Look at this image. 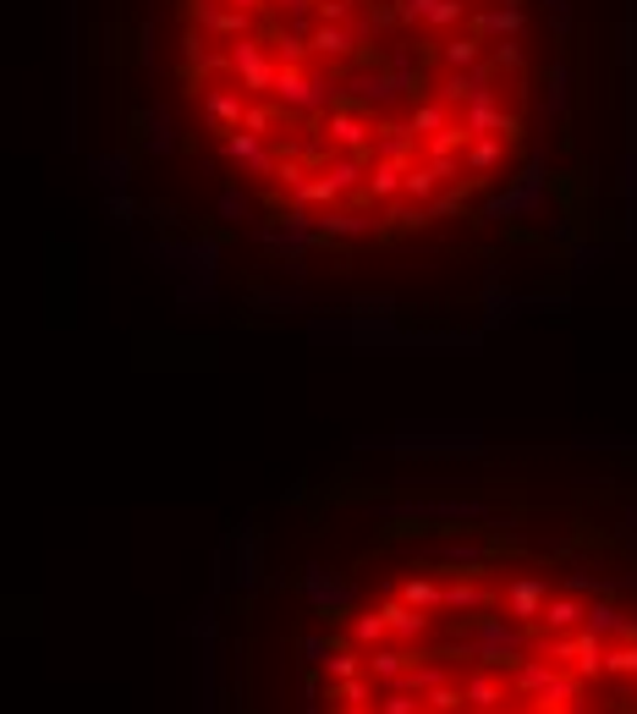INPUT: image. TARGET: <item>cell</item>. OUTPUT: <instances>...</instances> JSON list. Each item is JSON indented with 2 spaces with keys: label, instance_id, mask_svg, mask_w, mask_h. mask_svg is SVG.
Masks as SVG:
<instances>
[{
  "label": "cell",
  "instance_id": "cell-1",
  "mask_svg": "<svg viewBox=\"0 0 637 714\" xmlns=\"http://www.w3.org/2000/svg\"><path fill=\"white\" fill-rule=\"evenodd\" d=\"M269 100H276L286 116L324 122V111L341 105V88H335V77H324L314 66H276V88H269Z\"/></svg>",
  "mask_w": 637,
  "mask_h": 714
},
{
  "label": "cell",
  "instance_id": "cell-2",
  "mask_svg": "<svg viewBox=\"0 0 637 714\" xmlns=\"http://www.w3.org/2000/svg\"><path fill=\"white\" fill-rule=\"evenodd\" d=\"M226 55H231V82L242 94L269 100V88H276V55H269V44L264 39H231Z\"/></svg>",
  "mask_w": 637,
  "mask_h": 714
},
{
  "label": "cell",
  "instance_id": "cell-3",
  "mask_svg": "<svg viewBox=\"0 0 637 714\" xmlns=\"http://www.w3.org/2000/svg\"><path fill=\"white\" fill-rule=\"evenodd\" d=\"M324 138L335 154H369L374 149V111L357 105V100H341L335 111H324Z\"/></svg>",
  "mask_w": 637,
  "mask_h": 714
},
{
  "label": "cell",
  "instance_id": "cell-4",
  "mask_svg": "<svg viewBox=\"0 0 637 714\" xmlns=\"http://www.w3.org/2000/svg\"><path fill=\"white\" fill-rule=\"evenodd\" d=\"M303 599H308V610L324 615V621H341V615L357 610V588L341 583L330 566H308V572H303Z\"/></svg>",
  "mask_w": 637,
  "mask_h": 714
},
{
  "label": "cell",
  "instance_id": "cell-5",
  "mask_svg": "<svg viewBox=\"0 0 637 714\" xmlns=\"http://www.w3.org/2000/svg\"><path fill=\"white\" fill-rule=\"evenodd\" d=\"M380 604H385V627H391L385 643L423 649V643L439 633V615H423V610H412V604H402V599H380Z\"/></svg>",
  "mask_w": 637,
  "mask_h": 714
},
{
  "label": "cell",
  "instance_id": "cell-6",
  "mask_svg": "<svg viewBox=\"0 0 637 714\" xmlns=\"http://www.w3.org/2000/svg\"><path fill=\"white\" fill-rule=\"evenodd\" d=\"M314 231H319L324 242H362V237H374V231H380V220H374L369 209H346V204H330V209H319Z\"/></svg>",
  "mask_w": 637,
  "mask_h": 714
},
{
  "label": "cell",
  "instance_id": "cell-7",
  "mask_svg": "<svg viewBox=\"0 0 637 714\" xmlns=\"http://www.w3.org/2000/svg\"><path fill=\"white\" fill-rule=\"evenodd\" d=\"M468 28H473L484 44H495V39H522V34H527V12H522V0H495V7L473 12Z\"/></svg>",
  "mask_w": 637,
  "mask_h": 714
},
{
  "label": "cell",
  "instance_id": "cell-8",
  "mask_svg": "<svg viewBox=\"0 0 637 714\" xmlns=\"http://www.w3.org/2000/svg\"><path fill=\"white\" fill-rule=\"evenodd\" d=\"M242 111H247V94H242L231 77H220V82L204 88V116H209V127H215L220 138L242 127Z\"/></svg>",
  "mask_w": 637,
  "mask_h": 714
},
{
  "label": "cell",
  "instance_id": "cell-9",
  "mask_svg": "<svg viewBox=\"0 0 637 714\" xmlns=\"http://www.w3.org/2000/svg\"><path fill=\"white\" fill-rule=\"evenodd\" d=\"M369 160H396V165H412V160H423V138L407 127V122H374V149H369Z\"/></svg>",
  "mask_w": 637,
  "mask_h": 714
},
{
  "label": "cell",
  "instance_id": "cell-10",
  "mask_svg": "<svg viewBox=\"0 0 637 714\" xmlns=\"http://www.w3.org/2000/svg\"><path fill=\"white\" fill-rule=\"evenodd\" d=\"M220 149H226V160H237L247 176H276V149H269V138H258V132H226L220 138Z\"/></svg>",
  "mask_w": 637,
  "mask_h": 714
},
{
  "label": "cell",
  "instance_id": "cell-11",
  "mask_svg": "<svg viewBox=\"0 0 637 714\" xmlns=\"http://www.w3.org/2000/svg\"><path fill=\"white\" fill-rule=\"evenodd\" d=\"M308 44H314V61H362V39L352 23H314Z\"/></svg>",
  "mask_w": 637,
  "mask_h": 714
},
{
  "label": "cell",
  "instance_id": "cell-12",
  "mask_svg": "<svg viewBox=\"0 0 637 714\" xmlns=\"http://www.w3.org/2000/svg\"><path fill=\"white\" fill-rule=\"evenodd\" d=\"M429 61H434L439 72H468V66H479V61H484V39H479L473 28H462V34H445V39L429 50Z\"/></svg>",
  "mask_w": 637,
  "mask_h": 714
},
{
  "label": "cell",
  "instance_id": "cell-13",
  "mask_svg": "<svg viewBox=\"0 0 637 714\" xmlns=\"http://www.w3.org/2000/svg\"><path fill=\"white\" fill-rule=\"evenodd\" d=\"M412 654H418V649L380 643V649H369V654H362V671H369L380 687H402V681H407V671H412Z\"/></svg>",
  "mask_w": 637,
  "mask_h": 714
},
{
  "label": "cell",
  "instance_id": "cell-14",
  "mask_svg": "<svg viewBox=\"0 0 637 714\" xmlns=\"http://www.w3.org/2000/svg\"><path fill=\"white\" fill-rule=\"evenodd\" d=\"M457 122L473 132V138H500V122H506V105H500V88H489V94H473L462 111H457Z\"/></svg>",
  "mask_w": 637,
  "mask_h": 714
},
{
  "label": "cell",
  "instance_id": "cell-15",
  "mask_svg": "<svg viewBox=\"0 0 637 714\" xmlns=\"http://www.w3.org/2000/svg\"><path fill=\"white\" fill-rule=\"evenodd\" d=\"M385 638H391V627H385V604H357V610L346 615V643H352V649L369 654V649H380Z\"/></svg>",
  "mask_w": 637,
  "mask_h": 714
},
{
  "label": "cell",
  "instance_id": "cell-16",
  "mask_svg": "<svg viewBox=\"0 0 637 714\" xmlns=\"http://www.w3.org/2000/svg\"><path fill=\"white\" fill-rule=\"evenodd\" d=\"M324 176L335 182V193H341V199H357L362 188H369V154H330Z\"/></svg>",
  "mask_w": 637,
  "mask_h": 714
},
{
  "label": "cell",
  "instance_id": "cell-17",
  "mask_svg": "<svg viewBox=\"0 0 637 714\" xmlns=\"http://www.w3.org/2000/svg\"><path fill=\"white\" fill-rule=\"evenodd\" d=\"M506 138H473L468 143V154H462V165H468V176H473V182H484V176H495L500 165H506Z\"/></svg>",
  "mask_w": 637,
  "mask_h": 714
},
{
  "label": "cell",
  "instance_id": "cell-18",
  "mask_svg": "<svg viewBox=\"0 0 637 714\" xmlns=\"http://www.w3.org/2000/svg\"><path fill=\"white\" fill-rule=\"evenodd\" d=\"M439 594H445V577H439V572H429V577H402V588H396V599L412 604V610H423V615H439Z\"/></svg>",
  "mask_w": 637,
  "mask_h": 714
},
{
  "label": "cell",
  "instance_id": "cell-19",
  "mask_svg": "<svg viewBox=\"0 0 637 714\" xmlns=\"http://www.w3.org/2000/svg\"><path fill=\"white\" fill-rule=\"evenodd\" d=\"M396 451H479L473 434H396Z\"/></svg>",
  "mask_w": 637,
  "mask_h": 714
},
{
  "label": "cell",
  "instance_id": "cell-20",
  "mask_svg": "<svg viewBox=\"0 0 637 714\" xmlns=\"http://www.w3.org/2000/svg\"><path fill=\"white\" fill-rule=\"evenodd\" d=\"M450 122H457V111L439 105L434 94H429V100H412V111H407V127H412L418 138H434V132H445Z\"/></svg>",
  "mask_w": 637,
  "mask_h": 714
},
{
  "label": "cell",
  "instance_id": "cell-21",
  "mask_svg": "<svg viewBox=\"0 0 637 714\" xmlns=\"http://www.w3.org/2000/svg\"><path fill=\"white\" fill-rule=\"evenodd\" d=\"M281 122H292V116L276 100H247V111H242V132H258V138H276Z\"/></svg>",
  "mask_w": 637,
  "mask_h": 714
},
{
  "label": "cell",
  "instance_id": "cell-22",
  "mask_svg": "<svg viewBox=\"0 0 637 714\" xmlns=\"http://www.w3.org/2000/svg\"><path fill=\"white\" fill-rule=\"evenodd\" d=\"M176 143H181L176 122H170L165 111H149V116H143V149H149V154H170Z\"/></svg>",
  "mask_w": 637,
  "mask_h": 714
},
{
  "label": "cell",
  "instance_id": "cell-23",
  "mask_svg": "<svg viewBox=\"0 0 637 714\" xmlns=\"http://www.w3.org/2000/svg\"><path fill=\"white\" fill-rule=\"evenodd\" d=\"M297 204H308V209H330V204H341V193H335V182L324 170H308L303 176V188H297Z\"/></svg>",
  "mask_w": 637,
  "mask_h": 714
},
{
  "label": "cell",
  "instance_id": "cell-24",
  "mask_svg": "<svg viewBox=\"0 0 637 714\" xmlns=\"http://www.w3.org/2000/svg\"><path fill=\"white\" fill-rule=\"evenodd\" d=\"M352 676H362V649L341 643V649L324 660V681H352Z\"/></svg>",
  "mask_w": 637,
  "mask_h": 714
},
{
  "label": "cell",
  "instance_id": "cell-25",
  "mask_svg": "<svg viewBox=\"0 0 637 714\" xmlns=\"http://www.w3.org/2000/svg\"><path fill=\"white\" fill-rule=\"evenodd\" d=\"M94 170H100V182L116 193V188H127V182H132V154H100V160H94Z\"/></svg>",
  "mask_w": 637,
  "mask_h": 714
},
{
  "label": "cell",
  "instance_id": "cell-26",
  "mask_svg": "<svg viewBox=\"0 0 637 714\" xmlns=\"http://www.w3.org/2000/svg\"><path fill=\"white\" fill-rule=\"evenodd\" d=\"M374 709H380V714H418V709H423V698H418L412 687H385Z\"/></svg>",
  "mask_w": 637,
  "mask_h": 714
},
{
  "label": "cell",
  "instance_id": "cell-27",
  "mask_svg": "<svg viewBox=\"0 0 637 714\" xmlns=\"http://www.w3.org/2000/svg\"><path fill=\"white\" fill-rule=\"evenodd\" d=\"M341 643H346V633H341V638H324V633H308V638H303V654H308V665H314V671H324V660H330V654H335Z\"/></svg>",
  "mask_w": 637,
  "mask_h": 714
},
{
  "label": "cell",
  "instance_id": "cell-28",
  "mask_svg": "<svg viewBox=\"0 0 637 714\" xmlns=\"http://www.w3.org/2000/svg\"><path fill=\"white\" fill-rule=\"evenodd\" d=\"M362 0H314V17L319 23H352Z\"/></svg>",
  "mask_w": 637,
  "mask_h": 714
},
{
  "label": "cell",
  "instance_id": "cell-29",
  "mask_svg": "<svg viewBox=\"0 0 637 714\" xmlns=\"http://www.w3.org/2000/svg\"><path fill=\"white\" fill-rule=\"evenodd\" d=\"M215 215H220V220H247V215H253V204H247V193H242V188H226V193H220V204H215Z\"/></svg>",
  "mask_w": 637,
  "mask_h": 714
},
{
  "label": "cell",
  "instance_id": "cell-30",
  "mask_svg": "<svg viewBox=\"0 0 637 714\" xmlns=\"http://www.w3.org/2000/svg\"><path fill=\"white\" fill-rule=\"evenodd\" d=\"M105 215H111L116 226H132V220H138V204H132L127 193H111V199H105Z\"/></svg>",
  "mask_w": 637,
  "mask_h": 714
},
{
  "label": "cell",
  "instance_id": "cell-31",
  "mask_svg": "<svg viewBox=\"0 0 637 714\" xmlns=\"http://www.w3.org/2000/svg\"><path fill=\"white\" fill-rule=\"evenodd\" d=\"M269 17H314V0H269Z\"/></svg>",
  "mask_w": 637,
  "mask_h": 714
},
{
  "label": "cell",
  "instance_id": "cell-32",
  "mask_svg": "<svg viewBox=\"0 0 637 714\" xmlns=\"http://www.w3.org/2000/svg\"><path fill=\"white\" fill-rule=\"evenodd\" d=\"M204 39H209V34H199V28H188V34H181V55H188L193 66H199V61H204V50H209Z\"/></svg>",
  "mask_w": 637,
  "mask_h": 714
},
{
  "label": "cell",
  "instance_id": "cell-33",
  "mask_svg": "<svg viewBox=\"0 0 637 714\" xmlns=\"http://www.w3.org/2000/svg\"><path fill=\"white\" fill-rule=\"evenodd\" d=\"M226 7H237V12H258V17H264V12H269V0H226Z\"/></svg>",
  "mask_w": 637,
  "mask_h": 714
},
{
  "label": "cell",
  "instance_id": "cell-34",
  "mask_svg": "<svg viewBox=\"0 0 637 714\" xmlns=\"http://www.w3.org/2000/svg\"><path fill=\"white\" fill-rule=\"evenodd\" d=\"M418 714H434V709H418Z\"/></svg>",
  "mask_w": 637,
  "mask_h": 714
}]
</instances>
